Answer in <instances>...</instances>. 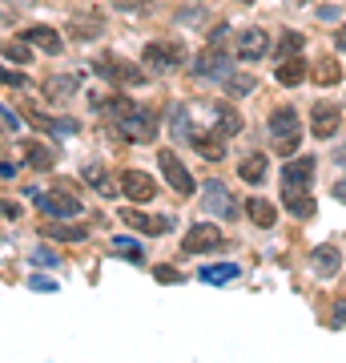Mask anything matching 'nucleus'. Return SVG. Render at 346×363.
I'll return each instance as SVG.
<instances>
[{
	"instance_id": "nucleus-17",
	"label": "nucleus",
	"mask_w": 346,
	"mask_h": 363,
	"mask_svg": "<svg viewBox=\"0 0 346 363\" xmlns=\"http://www.w3.org/2000/svg\"><path fill=\"white\" fill-rule=\"evenodd\" d=\"M25 45H37V49H45L49 57H57V52H64V45H61V33L57 28H49V25H33V28H25Z\"/></svg>"
},
{
	"instance_id": "nucleus-42",
	"label": "nucleus",
	"mask_w": 346,
	"mask_h": 363,
	"mask_svg": "<svg viewBox=\"0 0 346 363\" xmlns=\"http://www.w3.org/2000/svg\"><path fill=\"white\" fill-rule=\"evenodd\" d=\"M157 279H161V283H178V271H173V267H157Z\"/></svg>"
},
{
	"instance_id": "nucleus-10",
	"label": "nucleus",
	"mask_w": 346,
	"mask_h": 363,
	"mask_svg": "<svg viewBox=\"0 0 346 363\" xmlns=\"http://www.w3.org/2000/svg\"><path fill=\"white\" fill-rule=\"evenodd\" d=\"M302 133V117H298L294 105H278L274 113H270V138L278 142V138H298Z\"/></svg>"
},
{
	"instance_id": "nucleus-23",
	"label": "nucleus",
	"mask_w": 346,
	"mask_h": 363,
	"mask_svg": "<svg viewBox=\"0 0 346 363\" xmlns=\"http://www.w3.org/2000/svg\"><path fill=\"white\" fill-rule=\"evenodd\" d=\"M40 234H45V238H57V242H81V238H85V230H81V226H69V222H45V226H40Z\"/></svg>"
},
{
	"instance_id": "nucleus-5",
	"label": "nucleus",
	"mask_w": 346,
	"mask_h": 363,
	"mask_svg": "<svg viewBox=\"0 0 346 363\" xmlns=\"http://www.w3.org/2000/svg\"><path fill=\"white\" fill-rule=\"evenodd\" d=\"M157 166H161V174H166V182L178 190V194H193V178H190V169H185V162H181L173 150H161L157 154Z\"/></svg>"
},
{
	"instance_id": "nucleus-25",
	"label": "nucleus",
	"mask_w": 346,
	"mask_h": 363,
	"mask_svg": "<svg viewBox=\"0 0 346 363\" xmlns=\"http://www.w3.org/2000/svg\"><path fill=\"white\" fill-rule=\"evenodd\" d=\"M302 77H310L306 73V65H302V57H286V61H278V81L282 85H302Z\"/></svg>"
},
{
	"instance_id": "nucleus-18",
	"label": "nucleus",
	"mask_w": 346,
	"mask_h": 363,
	"mask_svg": "<svg viewBox=\"0 0 346 363\" xmlns=\"http://www.w3.org/2000/svg\"><path fill=\"white\" fill-rule=\"evenodd\" d=\"M77 89H81V73H57V77L45 81V97L49 101H69Z\"/></svg>"
},
{
	"instance_id": "nucleus-8",
	"label": "nucleus",
	"mask_w": 346,
	"mask_h": 363,
	"mask_svg": "<svg viewBox=\"0 0 346 363\" xmlns=\"http://www.w3.org/2000/svg\"><path fill=\"white\" fill-rule=\"evenodd\" d=\"M185 61V49H181L178 40L169 45V40H154V45H145V65L154 69H178Z\"/></svg>"
},
{
	"instance_id": "nucleus-20",
	"label": "nucleus",
	"mask_w": 346,
	"mask_h": 363,
	"mask_svg": "<svg viewBox=\"0 0 346 363\" xmlns=\"http://www.w3.org/2000/svg\"><path fill=\"white\" fill-rule=\"evenodd\" d=\"M238 274H242V271H238V262H209V267L197 271V279L209 283V286H226V283H233Z\"/></svg>"
},
{
	"instance_id": "nucleus-26",
	"label": "nucleus",
	"mask_w": 346,
	"mask_h": 363,
	"mask_svg": "<svg viewBox=\"0 0 346 363\" xmlns=\"http://www.w3.org/2000/svg\"><path fill=\"white\" fill-rule=\"evenodd\" d=\"M238 174H242V182H250V186H258V182H262V178L270 174V162H266L262 154H250V157L242 162V166H238Z\"/></svg>"
},
{
	"instance_id": "nucleus-27",
	"label": "nucleus",
	"mask_w": 346,
	"mask_h": 363,
	"mask_svg": "<svg viewBox=\"0 0 346 363\" xmlns=\"http://www.w3.org/2000/svg\"><path fill=\"white\" fill-rule=\"evenodd\" d=\"M85 182H89V186H93V190H97L101 198H113V194H117V182H113V178H105V169H101V166H89V169H85Z\"/></svg>"
},
{
	"instance_id": "nucleus-34",
	"label": "nucleus",
	"mask_w": 346,
	"mask_h": 363,
	"mask_svg": "<svg viewBox=\"0 0 346 363\" xmlns=\"http://www.w3.org/2000/svg\"><path fill=\"white\" fill-rule=\"evenodd\" d=\"M16 130H21V117L8 105H0V133H16Z\"/></svg>"
},
{
	"instance_id": "nucleus-44",
	"label": "nucleus",
	"mask_w": 346,
	"mask_h": 363,
	"mask_svg": "<svg viewBox=\"0 0 346 363\" xmlns=\"http://www.w3.org/2000/svg\"><path fill=\"white\" fill-rule=\"evenodd\" d=\"M4 4H8V9H13V13H21V9H33V4H37V0H4Z\"/></svg>"
},
{
	"instance_id": "nucleus-15",
	"label": "nucleus",
	"mask_w": 346,
	"mask_h": 363,
	"mask_svg": "<svg viewBox=\"0 0 346 363\" xmlns=\"http://www.w3.org/2000/svg\"><path fill=\"white\" fill-rule=\"evenodd\" d=\"M270 52V37L262 28H242L238 33V57L242 61H258V57H266Z\"/></svg>"
},
{
	"instance_id": "nucleus-30",
	"label": "nucleus",
	"mask_w": 346,
	"mask_h": 363,
	"mask_svg": "<svg viewBox=\"0 0 346 363\" xmlns=\"http://www.w3.org/2000/svg\"><path fill=\"white\" fill-rule=\"evenodd\" d=\"M25 154H28V162H33L37 169H52V166H57V150H45V145H37V142H28Z\"/></svg>"
},
{
	"instance_id": "nucleus-22",
	"label": "nucleus",
	"mask_w": 346,
	"mask_h": 363,
	"mask_svg": "<svg viewBox=\"0 0 346 363\" xmlns=\"http://www.w3.org/2000/svg\"><path fill=\"white\" fill-rule=\"evenodd\" d=\"M282 202L294 218H310V214H314V198H310L306 190H282Z\"/></svg>"
},
{
	"instance_id": "nucleus-24",
	"label": "nucleus",
	"mask_w": 346,
	"mask_h": 363,
	"mask_svg": "<svg viewBox=\"0 0 346 363\" xmlns=\"http://www.w3.org/2000/svg\"><path fill=\"white\" fill-rule=\"evenodd\" d=\"M246 214H250V222H254V226H262V230H266V226H274V218H278V210L270 206L266 198H250V202H246Z\"/></svg>"
},
{
	"instance_id": "nucleus-33",
	"label": "nucleus",
	"mask_w": 346,
	"mask_h": 363,
	"mask_svg": "<svg viewBox=\"0 0 346 363\" xmlns=\"http://www.w3.org/2000/svg\"><path fill=\"white\" fill-rule=\"evenodd\" d=\"M298 49H302V37H298L294 28H286L282 40H278V57H282V61L286 57H298Z\"/></svg>"
},
{
	"instance_id": "nucleus-1",
	"label": "nucleus",
	"mask_w": 346,
	"mask_h": 363,
	"mask_svg": "<svg viewBox=\"0 0 346 363\" xmlns=\"http://www.w3.org/2000/svg\"><path fill=\"white\" fill-rule=\"evenodd\" d=\"M37 206L49 214V218L57 222H69V218H77L81 210V198L77 194H69V190H45V194H37Z\"/></svg>"
},
{
	"instance_id": "nucleus-11",
	"label": "nucleus",
	"mask_w": 346,
	"mask_h": 363,
	"mask_svg": "<svg viewBox=\"0 0 346 363\" xmlns=\"http://www.w3.org/2000/svg\"><path fill=\"white\" fill-rule=\"evenodd\" d=\"M121 218H125L133 230H142V234H166V230H173V218L145 214V210H137V206H125V210H121Z\"/></svg>"
},
{
	"instance_id": "nucleus-7",
	"label": "nucleus",
	"mask_w": 346,
	"mask_h": 363,
	"mask_svg": "<svg viewBox=\"0 0 346 363\" xmlns=\"http://www.w3.org/2000/svg\"><path fill=\"white\" fill-rule=\"evenodd\" d=\"M193 73L202 81H226L233 73V61L226 57L221 49H205L202 57H197V65H193Z\"/></svg>"
},
{
	"instance_id": "nucleus-31",
	"label": "nucleus",
	"mask_w": 346,
	"mask_h": 363,
	"mask_svg": "<svg viewBox=\"0 0 346 363\" xmlns=\"http://www.w3.org/2000/svg\"><path fill=\"white\" fill-rule=\"evenodd\" d=\"M226 89H230V97H246V93H254L258 89V81L254 77H246V73H238V77H226Z\"/></svg>"
},
{
	"instance_id": "nucleus-45",
	"label": "nucleus",
	"mask_w": 346,
	"mask_h": 363,
	"mask_svg": "<svg viewBox=\"0 0 346 363\" xmlns=\"http://www.w3.org/2000/svg\"><path fill=\"white\" fill-rule=\"evenodd\" d=\"M334 49H338V52H346V25L338 28V33H334Z\"/></svg>"
},
{
	"instance_id": "nucleus-28",
	"label": "nucleus",
	"mask_w": 346,
	"mask_h": 363,
	"mask_svg": "<svg viewBox=\"0 0 346 363\" xmlns=\"http://www.w3.org/2000/svg\"><path fill=\"white\" fill-rule=\"evenodd\" d=\"M169 130H173V138L178 142H190L193 138V125H190V109H169Z\"/></svg>"
},
{
	"instance_id": "nucleus-39",
	"label": "nucleus",
	"mask_w": 346,
	"mask_h": 363,
	"mask_svg": "<svg viewBox=\"0 0 346 363\" xmlns=\"http://www.w3.org/2000/svg\"><path fill=\"white\" fill-rule=\"evenodd\" d=\"M298 4H302V0H298ZM318 16H322V21H334V16H338V0H326V4H318Z\"/></svg>"
},
{
	"instance_id": "nucleus-32",
	"label": "nucleus",
	"mask_w": 346,
	"mask_h": 363,
	"mask_svg": "<svg viewBox=\"0 0 346 363\" xmlns=\"http://www.w3.org/2000/svg\"><path fill=\"white\" fill-rule=\"evenodd\" d=\"M0 52H4L13 65H28V61H33V49H28L25 40H21V45H13V40H8V45H0Z\"/></svg>"
},
{
	"instance_id": "nucleus-19",
	"label": "nucleus",
	"mask_w": 346,
	"mask_h": 363,
	"mask_svg": "<svg viewBox=\"0 0 346 363\" xmlns=\"http://www.w3.org/2000/svg\"><path fill=\"white\" fill-rule=\"evenodd\" d=\"M190 145L205 157V162H221V157H226V142H221V133H197V130H193Z\"/></svg>"
},
{
	"instance_id": "nucleus-41",
	"label": "nucleus",
	"mask_w": 346,
	"mask_h": 363,
	"mask_svg": "<svg viewBox=\"0 0 346 363\" xmlns=\"http://www.w3.org/2000/svg\"><path fill=\"white\" fill-rule=\"evenodd\" d=\"M33 259H37V262H49V267H57V255H52V250H45V247L33 250Z\"/></svg>"
},
{
	"instance_id": "nucleus-38",
	"label": "nucleus",
	"mask_w": 346,
	"mask_h": 363,
	"mask_svg": "<svg viewBox=\"0 0 346 363\" xmlns=\"http://www.w3.org/2000/svg\"><path fill=\"white\" fill-rule=\"evenodd\" d=\"M117 9H129V13H149V0H117Z\"/></svg>"
},
{
	"instance_id": "nucleus-37",
	"label": "nucleus",
	"mask_w": 346,
	"mask_h": 363,
	"mask_svg": "<svg viewBox=\"0 0 346 363\" xmlns=\"http://www.w3.org/2000/svg\"><path fill=\"white\" fill-rule=\"evenodd\" d=\"M0 85H13V89H16V85H25V77H21V73H13V69L0 65Z\"/></svg>"
},
{
	"instance_id": "nucleus-12",
	"label": "nucleus",
	"mask_w": 346,
	"mask_h": 363,
	"mask_svg": "<svg viewBox=\"0 0 346 363\" xmlns=\"http://www.w3.org/2000/svg\"><path fill=\"white\" fill-rule=\"evenodd\" d=\"M338 125H342V113H338L334 105L318 101L314 109H310V130H314V138H334Z\"/></svg>"
},
{
	"instance_id": "nucleus-29",
	"label": "nucleus",
	"mask_w": 346,
	"mask_h": 363,
	"mask_svg": "<svg viewBox=\"0 0 346 363\" xmlns=\"http://www.w3.org/2000/svg\"><path fill=\"white\" fill-rule=\"evenodd\" d=\"M314 81H318V85H338V81H342L338 61H334V57H322L318 65H314Z\"/></svg>"
},
{
	"instance_id": "nucleus-46",
	"label": "nucleus",
	"mask_w": 346,
	"mask_h": 363,
	"mask_svg": "<svg viewBox=\"0 0 346 363\" xmlns=\"http://www.w3.org/2000/svg\"><path fill=\"white\" fill-rule=\"evenodd\" d=\"M334 198H346V178H342V182H334Z\"/></svg>"
},
{
	"instance_id": "nucleus-43",
	"label": "nucleus",
	"mask_w": 346,
	"mask_h": 363,
	"mask_svg": "<svg viewBox=\"0 0 346 363\" xmlns=\"http://www.w3.org/2000/svg\"><path fill=\"white\" fill-rule=\"evenodd\" d=\"M0 214H4V218H16V214H21V206H16V202H0Z\"/></svg>"
},
{
	"instance_id": "nucleus-2",
	"label": "nucleus",
	"mask_w": 346,
	"mask_h": 363,
	"mask_svg": "<svg viewBox=\"0 0 346 363\" xmlns=\"http://www.w3.org/2000/svg\"><path fill=\"white\" fill-rule=\"evenodd\" d=\"M221 247H226V238H221V230L209 226V222L190 226L185 238H181V250H185V255H209V250H221Z\"/></svg>"
},
{
	"instance_id": "nucleus-36",
	"label": "nucleus",
	"mask_w": 346,
	"mask_h": 363,
	"mask_svg": "<svg viewBox=\"0 0 346 363\" xmlns=\"http://www.w3.org/2000/svg\"><path fill=\"white\" fill-rule=\"evenodd\" d=\"M226 40H230V25H218V28H214V37H209V45H205V49H221V52H226Z\"/></svg>"
},
{
	"instance_id": "nucleus-4",
	"label": "nucleus",
	"mask_w": 346,
	"mask_h": 363,
	"mask_svg": "<svg viewBox=\"0 0 346 363\" xmlns=\"http://www.w3.org/2000/svg\"><path fill=\"white\" fill-rule=\"evenodd\" d=\"M117 133H121L125 142H154L157 117L154 113H142V109H133V113L117 117Z\"/></svg>"
},
{
	"instance_id": "nucleus-6",
	"label": "nucleus",
	"mask_w": 346,
	"mask_h": 363,
	"mask_svg": "<svg viewBox=\"0 0 346 363\" xmlns=\"http://www.w3.org/2000/svg\"><path fill=\"white\" fill-rule=\"evenodd\" d=\"M202 202H205V210H209L214 218H238V202H233V194L221 186V182H205Z\"/></svg>"
},
{
	"instance_id": "nucleus-21",
	"label": "nucleus",
	"mask_w": 346,
	"mask_h": 363,
	"mask_svg": "<svg viewBox=\"0 0 346 363\" xmlns=\"http://www.w3.org/2000/svg\"><path fill=\"white\" fill-rule=\"evenodd\" d=\"M214 113H218V133H221V138H238V133L246 130L242 113H238V109H233V105H218V109H214Z\"/></svg>"
},
{
	"instance_id": "nucleus-3",
	"label": "nucleus",
	"mask_w": 346,
	"mask_h": 363,
	"mask_svg": "<svg viewBox=\"0 0 346 363\" xmlns=\"http://www.w3.org/2000/svg\"><path fill=\"white\" fill-rule=\"evenodd\" d=\"M93 69H97L105 81H113V85H145V81H149L142 65H129V61H121V57H101Z\"/></svg>"
},
{
	"instance_id": "nucleus-16",
	"label": "nucleus",
	"mask_w": 346,
	"mask_h": 363,
	"mask_svg": "<svg viewBox=\"0 0 346 363\" xmlns=\"http://www.w3.org/2000/svg\"><path fill=\"white\" fill-rule=\"evenodd\" d=\"M310 267H314L318 279H330V274H338V267H342V255H338V247L322 242V247L310 250Z\"/></svg>"
},
{
	"instance_id": "nucleus-35",
	"label": "nucleus",
	"mask_w": 346,
	"mask_h": 363,
	"mask_svg": "<svg viewBox=\"0 0 346 363\" xmlns=\"http://www.w3.org/2000/svg\"><path fill=\"white\" fill-rule=\"evenodd\" d=\"M113 250H117V255H125V259H133V262H142V247H137V242H129V238H117Z\"/></svg>"
},
{
	"instance_id": "nucleus-9",
	"label": "nucleus",
	"mask_w": 346,
	"mask_h": 363,
	"mask_svg": "<svg viewBox=\"0 0 346 363\" xmlns=\"http://www.w3.org/2000/svg\"><path fill=\"white\" fill-rule=\"evenodd\" d=\"M121 194H125L129 202H149V198L157 194V182L149 178V174H142V169H125V174H121Z\"/></svg>"
},
{
	"instance_id": "nucleus-13",
	"label": "nucleus",
	"mask_w": 346,
	"mask_h": 363,
	"mask_svg": "<svg viewBox=\"0 0 346 363\" xmlns=\"http://www.w3.org/2000/svg\"><path fill=\"white\" fill-rule=\"evenodd\" d=\"M105 33V16L101 13H77L73 21H69V37L77 40H97Z\"/></svg>"
},
{
	"instance_id": "nucleus-14",
	"label": "nucleus",
	"mask_w": 346,
	"mask_h": 363,
	"mask_svg": "<svg viewBox=\"0 0 346 363\" xmlns=\"http://www.w3.org/2000/svg\"><path fill=\"white\" fill-rule=\"evenodd\" d=\"M314 182V157H294L282 169V190H306Z\"/></svg>"
},
{
	"instance_id": "nucleus-40",
	"label": "nucleus",
	"mask_w": 346,
	"mask_h": 363,
	"mask_svg": "<svg viewBox=\"0 0 346 363\" xmlns=\"http://www.w3.org/2000/svg\"><path fill=\"white\" fill-rule=\"evenodd\" d=\"M274 150H278V154H294V150H298V138H278V142H274Z\"/></svg>"
}]
</instances>
